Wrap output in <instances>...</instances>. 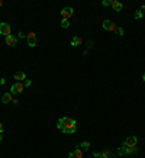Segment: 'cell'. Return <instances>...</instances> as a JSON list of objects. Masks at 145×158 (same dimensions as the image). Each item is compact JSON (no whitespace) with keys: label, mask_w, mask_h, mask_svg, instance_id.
<instances>
[{"label":"cell","mask_w":145,"mask_h":158,"mask_svg":"<svg viewBox=\"0 0 145 158\" xmlns=\"http://www.w3.org/2000/svg\"><path fill=\"white\" fill-rule=\"evenodd\" d=\"M78 147L81 148V149H84V151H89V149H90V142H89V141H84V142H81Z\"/></svg>","instance_id":"cell-15"},{"label":"cell","mask_w":145,"mask_h":158,"mask_svg":"<svg viewBox=\"0 0 145 158\" xmlns=\"http://www.w3.org/2000/svg\"><path fill=\"white\" fill-rule=\"evenodd\" d=\"M1 141H3V135H0V142H1Z\"/></svg>","instance_id":"cell-30"},{"label":"cell","mask_w":145,"mask_h":158,"mask_svg":"<svg viewBox=\"0 0 145 158\" xmlns=\"http://www.w3.org/2000/svg\"><path fill=\"white\" fill-rule=\"evenodd\" d=\"M4 83H6V80H4V79H0V86H3Z\"/></svg>","instance_id":"cell-27"},{"label":"cell","mask_w":145,"mask_h":158,"mask_svg":"<svg viewBox=\"0 0 145 158\" xmlns=\"http://www.w3.org/2000/svg\"><path fill=\"white\" fill-rule=\"evenodd\" d=\"M13 79L16 80V81H25V80H26V76H25V73L21 71V73H16V74L13 76Z\"/></svg>","instance_id":"cell-14"},{"label":"cell","mask_w":145,"mask_h":158,"mask_svg":"<svg viewBox=\"0 0 145 158\" xmlns=\"http://www.w3.org/2000/svg\"><path fill=\"white\" fill-rule=\"evenodd\" d=\"M61 28H64V29H67V28H70V21H66V19H61Z\"/></svg>","instance_id":"cell-18"},{"label":"cell","mask_w":145,"mask_h":158,"mask_svg":"<svg viewBox=\"0 0 145 158\" xmlns=\"http://www.w3.org/2000/svg\"><path fill=\"white\" fill-rule=\"evenodd\" d=\"M110 6L113 7V10H116V12H121L123 9L122 1H118V0H112V1H110Z\"/></svg>","instance_id":"cell-9"},{"label":"cell","mask_w":145,"mask_h":158,"mask_svg":"<svg viewBox=\"0 0 145 158\" xmlns=\"http://www.w3.org/2000/svg\"><path fill=\"white\" fill-rule=\"evenodd\" d=\"M93 157H96V158H100V152H94V154H93Z\"/></svg>","instance_id":"cell-24"},{"label":"cell","mask_w":145,"mask_h":158,"mask_svg":"<svg viewBox=\"0 0 145 158\" xmlns=\"http://www.w3.org/2000/svg\"><path fill=\"white\" fill-rule=\"evenodd\" d=\"M142 81H145V73H144V76H142Z\"/></svg>","instance_id":"cell-31"},{"label":"cell","mask_w":145,"mask_h":158,"mask_svg":"<svg viewBox=\"0 0 145 158\" xmlns=\"http://www.w3.org/2000/svg\"><path fill=\"white\" fill-rule=\"evenodd\" d=\"M119 155H126V147L122 144V147H119V151H118Z\"/></svg>","instance_id":"cell-19"},{"label":"cell","mask_w":145,"mask_h":158,"mask_svg":"<svg viewBox=\"0 0 145 158\" xmlns=\"http://www.w3.org/2000/svg\"><path fill=\"white\" fill-rule=\"evenodd\" d=\"M1 6H3V0H0V7H1Z\"/></svg>","instance_id":"cell-29"},{"label":"cell","mask_w":145,"mask_h":158,"mask_svg":"<svg viewBox=\"0 0 145 158\" xmlns=\"http://www.w3.org/2000/svg\"><path fill=\"white\" fill-rule=\"evenodd\" d=\"M68 158H83V149L77 145V147L74 148V151H73V152H70V154H68Z\"/></svg>","instance_id":"cell-8"},{"label":"cell","mask_w":145,"mask_h":158,"mask_svg":"<svg viewBox=\"0 0 145 158\" xmlns=\"http://www.w3.org/2000/svg\"><path fill=\"white\" fill-rule=\"evenodd\" d=\"M22 83H23V86H25V89L31 86V80H25V81H22Z\"/></svg>","instance_id":"cell-21"},{"label":"cell","mask_w":145,"mask_h":158,"mask_svg":"<svg viewBox=\"0 0 145 158\" xmlns=\"http://www.w3.org/2000/svg\"><path fill=\"white\" fill-rule=\"evenodd\" d=\"M1 134H3V123L0 122V135H1Z\"/></svg>","instance_id":"cell-26"},{"label":"cell","mask_w":145,"mask_h":158,"mask_svg":"<svg viewBox=\"0 0 145 158\" xmlns=\"http://www.w3.org/2000/svg\"><path fill=\"white\" fill-rule=\"evenodd\" d=\"M102 26H103V29L107 31V32H116V31H118V25L110 22V21H107V19L103 21V25H102Z\"/></svg>","instance_id":"cell-3"},{"label":"cell","mask_w":145,"mask_h":158,"mask_svg":"<svg viewBox=\"0 0 145 158\" xmlns=\"http://www.w3.org/2000/svg\"><path fill=\"white\" fill-rule=\"evenodd\" d=\"M23 89H25L23 83H21V81H18V83L12 84V87H10V93H12V94H21V93L23 91Z\"/></svg>","instance_id":"cell-4"},{"label":"cell","mask_w":145,"mask_h":158,"mask_svg":"<svg viewBox=\"0 0 145 158\" xmlns=\"http://www.w3.org/2000/svg\"><path fill=\"white\" fill-rule=\"evenodd\" d=\"M116 34H119V35H121V36H123V35H125V32H123V29H122V28H118V31H116Z\"/></svg>","instance_id":"cell-22"},{"label":"cell","mask_w":145,"mask_h":158,"mask_svg":"<svg viewBox=\"0 0 145 158\" xmlns=\"http://www.w3.org/2000/svg\"><path fill=\"white\" fill-rule=\"evenodd\" d=\"M61 132H64V134H68V135H71V134H74L76 132V125H70V126H66Z\"/></svg>","instance_id":"cell-13"},{"label":"cell","mask_w":145,"mask_h":158,"mask_svg":"<svg viewBox=\"0 0 145 158\" xmlns=\"http://www.w3.org/2000/svg\"><path fill=\"white\" fill-rule=\"evenodd\" d=\"M136 142H138V138L136 136H128L123 141V145L125 147H136Z\"/></svg>","instance_id":"cell-7"},{"label":"cell","mask_w":145,"mask_h":158,"mask_svg":"<svg viewBox=\"0 0 145 158\" xmlns=\"http://www.w3.org/2000/svg\"><path fill=\"white\" fill-rule=\"evenodd\" d=\"M139 10L142 12V13H145V4H142V6H141V7H139Z\"/></svg>","instance_id":"cell-25"},{"label":"cell","mask_w":145,"mask_h":158,"mask_svg":"<svg viewBox=\"0 0 145 158\" xmlns=\"http://www.w3.org/2000/svg\"><path fill=\"white\" fill-rule=\"evenodd\" d=\"M87 46H89V48H91V46H93V41H89V42H87Z\"/></svg>","instance_id":"cell-28"},{"label":"cell","mask_w":145,"mask_h":158,"mask_svg":"<svg viewBox=\"0 0 145 158\" xmlns=\"http://www.w3.org/2000/svg\"><path fill=\"white\" fill-rule=\"evenodd\" d=\"M0 35H3L4 38L12 35V29H10V25L9 23H4V22L0 23Z\"/></svg>","instance_id":"cell-5"},{"label":"cell","mask_w":145,"mask_h":158,"mask_svg":"<svg viewBox=\"0 0 145 158\" xmlns=\"http://www.w3.org/2000/svg\"><path fill=\"white\" fill-rule=\"evenodd\" d=\"M102 4H103V6H110V0H103Z\"/></svg>","instance_id":"cell-23"},{"label":"cell","mask_w":145,"mask_h":158,"mask_svg":"<svg viewBox=\"0 0 145 158\" xmlns=\"http://www.w3.org/2000/svg\"><path fill=\"white\" fill-rule=\"evenodd\" d=\"M73 13H74L73 7H63V10H61V18L66 19V21H68V19L73 16Z\"/></svg>","instance_id":"cell-6"},{"label":"cell","mask_w":145,"mask_h":158,"mask_svg":"<svg viewBox=\"0 0 145 158\" xmlns=\"http://www.w3.org/2000/svg\"><path fill=\"white\" fill-rule=\"evenodd\" d=\"M136 152V147H126V155H131Z\"/></svg>","instance_id":"cell-17"},{"label":"cell","mask_w":145,"mask_h":158,"mask_svg":"<svg viewBox=\"0 0 145 158\" xmlns=\"http://www.w3.org/2000/svg\"><path fill=\"white\" fill-rule=\"evenodd\" d=\"M142 15H144V13H142V12H141V10H139V9H138V10L135 12L134 18H135V19H141V18H142Z\"/></svg>","instance_id":"cell-20"},{"label":"cell","mask_w":145,"mask_h":158,"mask_svg":"<svg viewBox=\"0 0 145 158\" xmlns=\"http://www.w3.org/2000/svg\"><path fill=\"white\" fill-rule=\"evenodd\" d=\"M83 42H84V41H83V39H81L80 36H74V38L71 39L70 45H71V46H80L81 44H83Z\"/></svg>","instance_id":"cell-12"},{"label":"cell","mask_w":145,"mask_h":158,"mask_svg":"<svg viewBox=\"0 0 145 158\" xmlns=\"http://www.w3.org/2000/svg\"><path fill=\"white\" fill-rule=\"evenodd\" d=\"M13 94L12 93H4L3 96H1V102H3V104H7V103H10L13 102Z\"/></svg>","instance_id":"cell-10"},{"label":"cell","mask_w":145,"mask_h":158,"mask_svg":"<svg viewBox=\"0 0 145 158\" xmlns=\"http://www.w3.org/2000/svg\"><path fill=\"white\" fill-rule=\"evenodd\" d=\"M110 151H109V149H103V151H102L100 152V157L102 158H110Z\"/></svg>","instance_id":"cell-16"},{"label":"cell","mask_w":145,"mask_h":158,"mask_svg":"<svg viewBox=\"0 0 145 158\" xmlns=\"http://www.w3.org/2000/svg\"><path fill=\"white\" fill-rule=\"evenodd\" d=\"M26 41H28V45L29 46H35L36 45V42H38V36L35 34L34 31H29V32H26Z\"/></svg>","instance_id":"cell-2"},{"label":"cell","mask_w":145,"mask_h":158,"mask_svg":"<svg viewBox=\"0 0 145 158\" xmlns=\"http://www.w3.org/2000/svg\"><path fill=\"white\" fill-rule=\"evenodd\" d=\"M70 125H76V121L71 119V118H61V119L58 121V123H57V128H58L60 131H63L66 126H70Z\"/></svg>","instance_id":"cell-1"},{"label":"cell","mask_w":145,"mask_h":158,"mask_svg":"<svg viewBox=\"0 0 145 158\" xmlns=\"http://www.w3.org/2000/svg\"><path fill=\"white\" fill-rule=\"evenodd\" d=\"M6 44L9 46H15L18 44V39H16L13 35H9V36H6Z\"/></svg>","instance_id":"cell-11"}]
</instances>
